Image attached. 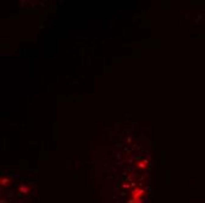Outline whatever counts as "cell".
Returning <instances> with one entry per match:
<instances>
[{"instance_id":"6da1fadb","label":"cell","mask_w":205,"mask_h":203,"mask_svg":"<svg viewBox=\"0 0 205 203\" xmlns=\"http://www.w3.org/2000/svg\"><path fill=\"white\" fill-rule=\"evenodd\" d=\"M144 195V191L142 189H137V190H134L132 196H133L134 198V202H140V197Z\"/></svg>"}]
</instances>
